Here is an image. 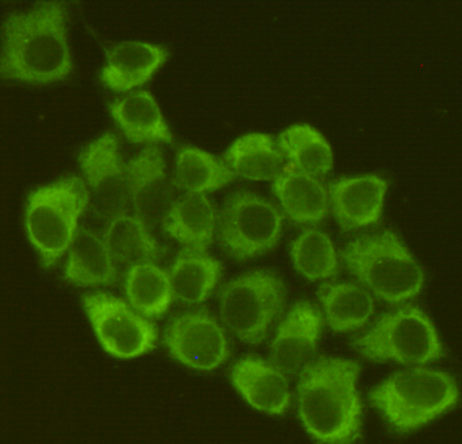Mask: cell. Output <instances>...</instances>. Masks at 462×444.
<instances>
[{"label":"cell","instance_id":"obj_1","mask_svg":"<svg viewBox=\"0 0 462 444\" xmlns=\"http://www.w3.org/2000/svg\"><path fill=\"white\" fill-rule=\"evenodd\" d=\"M0 74L5 79L51 84L74 69L68 35V9L60 0H43L6 15L3 23Z\"/></svg>","mask_w":462,"mask_h":444},{"label":"cell","instance_id":"obj_2","mask_svg":"<svg viewBox=\"0 0 462 444\" xmlns=\"http://www.w3.org/2000/svg\"><path fill=\"white\" fill-rule=\"evenodd\" d=\"M360 374L356 362L323 356L299 376L298 414L312 439L323 443L361 439L363 404L356 388Z\"/></svg>","mask_w":462,"mask_h":444},{"label":"cell","instance_id":"obj_3","mask_svg":"<svg viewBox=\"0 0 462 444\" xmlns=\"http://www.w3.org/2000/svg\"><path fill=\"white\" fill-rule=\"evenodd\" d=\"M455 378L444 371L412 365L377 384L369 402L396 433L407 434L446 414L459 402Z\"/></svg>","mask_w":462,"mask_h":444},{"label":"cell","instance_id":"obj_4","mask_svg":"<svg viewBox=\"0 0 462 444\" xmlns=\"http://www.w3.org/2000/svg\"><path fill=\"white\" fill-rule=\"evenodd\" d=\"M341 258L351 276L389 304L418 297L425 284L424 270L393 231L362 235L349 241Z\"/></svg>","mask_w":462,"mask_h":444},{"label":"cell","instance_id":"obj_5","mask_svg":"<svg viewBox=\"0 0 462 444\" xmlns=\"http://www.w3.org/2000/svg\"><path fill=\"white\" fill-rule=\"evenodd\" d=\"M88 202L86 182L76 175L30 193L24 211L25 232L44 269L53 267L68 253Z\"/></svg>","mask_w":462,"mask_h":444},{"label":"cell","instance_id":"obj_6","mask_svg":"<svg viewBox=\"0 0 462 444\" xmlns=\"http://www.w3.org/2000/svg\"><path fill=\"white\" fill-rule=\"evenodd\" d=\"M353 348L366 360L403 365H424L445 356L432 319L414 305L389 310L354 338Z\"/></svg>","mask_w":462,"mask_h":444},{"label":"cell","instance_id":"obj_7","mask_svg":"<svg viewBox=\"0 0 462 444\" xmlns=\"http://www.w3.org/2000/svg\"><path fill=\"white\" fill-rule=\"evenodd\" d=\"M285 304L283 280L269 270H256L233 279L219 293L221 322L249 345H260L268 338Z\"/></svg>","mask_w":462,"mask_h":444},{"label":"cell","instance_id":"obj_8","mask_svg":"<svg viewBox=\"0 0 462 444\" xmlns=\"http://www.w3.org/2000/svg\"><path fill=\"white\" fill-rule=\"evenodd\" d=\"M284 214L272 201L250 191L233 193L218 215L217 236L230 257L251 260L275 249Z\"/></svg>","mask_w":462,"mask_h":444},{"label":"cell","instance_id":"obj_9","mask_svg":"<svg viewBox=\"0 0 462 444\" xmlns=\"http://www.w3.org/2000/svg\"><path fill=\"white\" fill-rule=\"evenodd\" d=\"M82 302L97 341L110 356L130 360L154 348L158 329L129 303L106 292L88 293Z\"/></svg>","mask_w":462,"mask_h":444},{"label":"cell","instance_id":"obj_10","mask_svg":"<svg viewBox=\"0 0 462 444\" xmlns=\"http://www.w3.org/2000/svg\"><path fill=\"white\" fill-rule=\"evenodd\" d=\"M119 147L116 135L108 132L90 142L79 154L88 208L99 220L109 221L126 213L130 202L127 167Z\"/></svg>","mask_w":462,"mask_h":444},{"label":"cell","instance_id":"obj_11","mask_svg":"<svg viewBox=\"0 0 462 444\" xmlns=\"http://www.w3.org/2000/svg\"><path fill=\"white\" fill-rule=\"evenodd\" d=\"M169 354L186 367L212 371L229 357V342L221 325L205 310L180 313L165 331Z\"/></svg>","mask_w":462,"mask_h":444},{"label":"cell","instance_id":"obj_12","mask_svg":"<svg viewBox=\"0 0 462 444\" xmlns=\"http://www.w3.org/2000/svg\"><path fill=\"white\" fill-rule=\"evenodd\" d=\"M130 202L134 215L152 232L162 231L167 215L178 199V188L169 178L164 153L152 143L126 162Z\"/></svg>","mask_w":462,"mask_h":444},{"label":"cell","instance_id":"obj_13","mask_svg":"<svg viewBox=\"0 0 462 444\" xmlns=\"http://www.w3.org/2000/svg\"><path fill=\"white\" fill-rule=\"evenodd\" d=\"M324 319L318 307L300 301L280 323L271 344V360L286 376L299 377L316 360Z\"/></svg>","mask_w":462,"mask_h":444},{"label":"cell","instance_id":"obj_14","mask_svg":"<svg viewBox=\"0 0 462 444\" xmlns=\"http://www.w3.org/2000/svg\"><path fill=\"white\" fill-rule=\"evenodd\" d=\"M388 180L377 174L346 176L328 186L330 210L344 232L361 230L380 221Z\"/></svg>","mask_w":462,"mask_h":444},{"label":"cell","instance_id":"obj_15","mask_svg":"<svg viewBox=\"0 0 462 444\" xmlns=\"http://www.w3.org/2000/svg\"><path fill=\"white\" fill-rule=\"evenodd\" d=\"M171 51L164 45L139 41L120 42L106 50L100 78L104 85L118 93H127L152 79Z\"/></svg>","mask_w":462,"mask_h":444},{"label":"cell","instance_id":"obj_16","mask_svg":"<svg viewBox=\"0 0 462 444\" xmlns=\"http://www.w3.org/2000/svg\"><path fill=\"white\" fill-rule=\"evenodd\" d=\"M231 382L244 400L260 412L282 416L290 407L289 377L263 358H240L231 370Z\"/></svg>","mask_w":462,"mask_h":444},{"label":"cell","instance_id":"obj_17","mask_svg":"<svg viewBox=\"0 0 462 444\" xmlns=\"http://www.w3.org/2000/svg\"><path fill=\"white\" fill-rule=\"evenodd\" d=\"M273 193L284 217L294 224L317 225L328 217V189L316 176L299 171L291 165L273 180Z\"/></svg>","mask_w":462,"mask_h":444},{"label":"cell","instance_id":"obj_18","mask_svg":"<svg viewBox=\"0 0 462 444\" xmlns=\"http://www.w3.org/2000/svg\"><path fill=\"white\" fill-rule=\"evenodd\" d=\"M108 109L123 134L134 143L174 142L171 129L151 91H133L110 103Z\"/></svg>","mask_w":462,"mask_h":444},{"label":"cell","instance_id":"obj_19","mask_svg":"<svg viewBox=\"0 0 462 444\" xmlns=\"http://www.w3.org/2000/svg\"><path fill=\"white\" fill-rule=\"evenodd\" d=\"M218 214L206 194L184 193L175 200L162 226L184 249L207 251L217 233Z\"/></svg>","mask_w":462,"mask_h":444},{"label":"cell","instance_id":"obj_20","mask_svg":"<svg viewBox=\"0 0 462 444\" xmlns=\"http://www.w3.org/2000/svg\"><path fill=\"white\" fill-rule=\"evenodd\" d=\"M64 277L78 286L110 285L118 280V266L103 237L79 227L68 251Z\"/></svg>","mask_w":462,"mask_h":444},{"label":"cell","instance_id":"obj_21","mask_svg":"<svg viewBox=\"0 0 462 444\" xmlns=\"http://www.w3.org/2000/svg\"><path fill=\"white\" fill-rule=\"evenodd\" d=\"M318 296L325 321L336 333L359 330L374 315V295L361 284L325 283L319 289Z\"/></svg>","mask_w":462,"mask_h":444},{"label":"cell","instance_id":"obj_22","mask_svg":"<svg viewBox=\"0 0 462 444\" xmlns=\"http://www.w3.org/2000/svg\"><path fill=\"white\" fill-rule=\"evenodd\" d=\"M225 162L236 176L246 180H274L286 165L277 141L260 133L247 134L232 143Z\"/></svg>","mask_w":462,"mask_h":444},{"label":"cell","instance_id":"obj_23","mask_svg":"<svg viewBox=\"0 0 462 444\" xmlns=\"http://www.w3.org/2000/svg\"><path fill=\"white\" fill-rule=\"evenodd\" d=\"M223 266L207 251L184 249L169 272L173 297L188 305H198L212 295L219 282Z\"/></svg>","mask_w":462,"mask_h":444},{"label":"cell","instance_id":"obj_24","mask_svg":"<svg viewBox=\"0 0 462 444\" xmlns=\"http://www.w3.org/2000/svg\"><path fill=\"white\" fill-rule=\"evenodd\" d=\"M102 237L116 266L129 269L143 263H155L162 254L152 232L135 215L123 213L107 221Z\"/></svg>","mask_w":462,"mask_h":444},{"label":"cell","instance_id":"obj_25","mask_svg":"<svg viewBox=\"0 0 462 444\" xmlns=\"http://www.w3.org/2000/svg\"><path fill=\"white\" fill-rule=\"evenodd\" d=\"M225 160L198 147L184 146L175 159L174 184L185 193L206 194L219 190L236 180Z\"/></svg>","mask_w":462,"mask_h":444},{"label":"cell","instance_id":"obj_26","mask_svg":"<svg viewBox=\"0 0 462 444\" xmlns=\"http://www.w3.org/2000/svg\"><path fill=\"white\" fill-rule=\"evenodd\" d=\"M277 143L289 165L316 178L334 167V153L325 136L309 124H296L279 134Z\"/></svg>","mask_w":462,"mask_h":444},{"label":"cell","instance_id":"obj_27","mask_svg":"<svg viewBox=\"0 0 462 444\" xmlns=\"http://www.w3.org/2000/svg\"><path fill=\"white\" fill-rule=\"evenodd\" d=\"M125 291L129 304L148 319L164 316L174 299L169 273L155 263L129 267Z\"/></svg>","mask_w":462,"mask_h":444},{"label":"cell","instance_id":"obj_28","mask_svg":"<svg viewBox=\"0 0 462 444\" xmlns=\"http://www.w3.org/2000/svg\"><path fill=\"white\" fill-rule=\"evenodd\" d=\"M292 264L310 281L334 278L339 273V256L329 235L316 227L305 228L291 245Z\"/></svg>","mask_w":462,"mask_h":444}]
</instances>
